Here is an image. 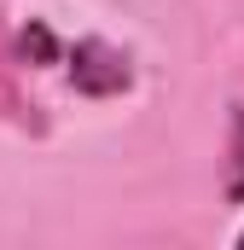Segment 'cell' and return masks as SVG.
<instances>
[{
  "instance_id": "obj_3",
  "label": "cell",
  "mask_w": 244,
  "mask_h": 250,
  "mask_svg": "<svg viewBox=\"0 0 244 250\" xmlns=\"http://www.w3.org/2000/svg\"><path fill=\"white\" fill-rule=\"evenodd\" d=\"M239 245H244V233H239Z\"/></svg>"
},
{
  "instance_id": "obj_2",
  "label": "cell",
  "mask_w": 244,
  "mask_h": 250,
  "mask_svg": "<svg viewBox=\"0 0 244 250\" xmlns=\"http://www.w3.org/2000/svg\"><path fill=\"white\" fill-rule=\"evenodd\" d=\"M227 198L244 204V105H233V146H227Z\"/></svg>"
},
{
  "instance_id": "obj_1",
  "label": "cell",
  "mask_w": 244,
  "mask_h": 250,
  "mask_svg": "<svg viewBox=\"0 0 244 250\" xmlns=\"http://www.w3.org/2000/svg\"><path fill=\"white\" fill-rule=\"evenodd\" d=\"M70 76H76V87L81 93H122L128 87V59L122 53H111L105 41H81L76 47V64H70Z\"/></svg>"
}]
</instances>
